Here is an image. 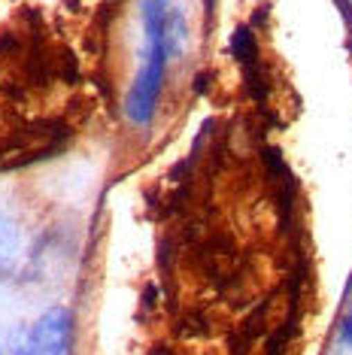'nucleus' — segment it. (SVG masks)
Here are the masks:
<instances>
[{
  "label": "nucleus",
  "mask_w": 352,
  "mask_h": 355,
  "mask_svg": "<svg viewBox=\"0 0 352 355\" xmlns=\"http://www.w3.org/2000/svg\"><path fill=\"white\" fill-rule=\"evenodd\" d=\"M143 31H146L143 61L125 98V116L137 128L152 125L161 103L167 61L179 55L186 43V25L170 0H143Z\"/></svg>",
  "instance_id": "obj_1"
},
{
  "label": "nucleus",
  "mask_w": 352,
  "mask_h": 355,
  "mask_svg": "<svg viewBox=\"0 0 352 355\" xmlns=\"http://www.w3.org/2000/svg\"><path fill=\"white\" fill-rule=\"evenodd\" d=\"M25 343L34 355H70L73 352V313L67 306H52L30 325Z\"/></svg>",
  "instance_id": "obj_2"
},
{
  "label": "nucleus",
  "mask_w": 352,
  "mask_h": 355,
  "mask_svg": "<svg viewBox=\"0 0 352 355\" xmlns=\"http://www.w3.org/2000/svg\"><path fill=\"white\" fill-rule=\"evenodd\" d=\"M340 340L352 352V297H349L346 310H343V316H340Z\"/></svg>",
  "instance_id": "obj_3"
}]
</instances>
